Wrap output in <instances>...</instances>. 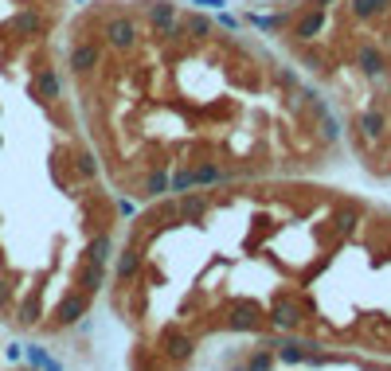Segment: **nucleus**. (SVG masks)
Instances as JSON below:
<instances>
[{"mask_svg": "<svg viewBox=\"0 0 391 371\" xmlns=\"http://www.w3.org/2000/svg\"><path fill=\"white\" fill-rule=\"evenodd\" d=\"M137 266H141L137 250H126V254L118 258V274H121V278H133V274H137Z\"/></svg>", "mask_w": 391, "mask_h": 371, "instance_id": "8", "label": "nucleus"}, {"mask_svg": "<svg viewBox=\"0 0 391 371\" xmlns=\"http://www.w3.org/2000/svg\"><path fill=\"white\" fill-rule=\"evenodd\" d=\"M387 4H391V0H352V16H356V20H372V16H380Z\"/></svg>", "mask_w": 391, "mask_h": 371, "instance_id": "6", "label": "nucleus"}, {"mask_svg": "<svg viewBox=\"0 0 391 371\" xmlns=\"http://www.w3.org/2000/svg\"><path fill=\"white\" fill-rule=\"evenodd\" d=\"M247 371H270V355H255V360L247 363Z\"/></svg>", "mask_w": 391, "mask_h": 371, "instance_id": "11", "label": "nucleus"}, {"mask_svg": "<svg viewBox=\"0 0 391 371\" xmlns=\"http://www.w3.org/2000/svg\"><path fill=\"white\" fill-rule=\"evenodd\" d=\"M356 63H360V71H364V75H372V78L387 75V59H383V51H375V43H360Z\"/></svg>", "mask_w": 391, "mask_h": 371, "instance_id": "4", "label": "nucleus"}, {"mask_svg": "<svg viewBox=\"0 0 391 371\" xmlns=\"http://www.w3.org/2000/svg\"><path fill=\"white\" fill-rule=\"evenodd\" d=\"M98 59H102V51H98V43L94 39H86V43H75V47H71V71H75V75H90L94 67H98Z\"/></svg>", "mask_w": 391, "mask_h": 371, "instance_id": "3", "label": "nucleus"}, {"mask_svg": "<svg viewBox=\"0 0 391 371\" xmlns=\"http://www.w3.org/2000/svg\"><path fill=\"white\" fill-rule=\"evenodd\" d=\"M164 188H169V176H164V172H157V176L145 180V195H161Z\"/></svg>", "mask_w": 391, "mask_h": 371, "instance_id": "9", "label": "nucleus"}, {"mask_svg": "<svg viewBox=\"0 0 391 371\" xmlns=\"http://www.w3.org/2000/svg\"><path fill=\"white\" fill-rule=\"evenodd\" d=\"M145 16H149V28L157 35H169L172 24H176V4L172 0H149L145 4Z\"/></svg>", "mask_w": 391, "mask_h": 371, "instance_id": "2", "label": "nucleus"}, {"mask_svg": "<svg viewBox=\"0 0 391 371\" xmlns=\"http://www.w3.org/2000/svg\"><path fill=\"white\" fill-rule=\"evenodd\" d=\"M192 188H196V176H192V172H176V176H172V192L184 195V192H192Z\"/></svg>", "mask_w": 391, "mask_h": 371, "instance_id": "10", "label": "nucleus"}, {"mask_svg": "<svg viewBox=\"0 0 391 371\" xmlns=\"http://www.w3.org/2000/svg\"><path fill=\"white\" fill-rule=\"evenodd\" d=\"M102 35H106V43H110V47L129 51L137 43V24L129 16H110V20H106V28H102Z\"/></svg>", "mask_w": 391, "mask_h": 371, "instance_id": "1", "label": "nucleus"}, {"mask_svg": "<svg viewBox=\"0 0 391 371\" xmlns=\"http://www.w3.org/2000/svg\"><path fill=\"white\" fill-rule=\"evenodd\" d=\"M332 0H313V8H329Z\"/></svg>", "mask_w": 391, "mask_h": 371, "instance_id": "12", "label": "nucleus"}, {"mask_svg": "<svg viewBox=\"0 0 391 371\" xmlns=\"http://www.w3.org/2000/svg\"><path fill=\"white\" fill-rule=\"evenodd\" d=\"M321 28H325V8H309L306 16L294 24V35H298V39H313Z\"/></svg>", "mask_w": 391, "mask_h": 371, "instance_id": "5", "label": "nucleus"}, {"mask_svg": "<svg viewBox=\"0 0 391 371\" xmlns=\"http://www.w3.org/2000/svg\"><path fill=\"white\" fill-rule=\"evenodd\" d=\"M204 207H207L204 195H188V192H184V200H180V211H184V219H200V215H204Z\"/></svg>", "mask_w": 391, "mask_h": 371, "instance_id": "7", "label": "nucleus"}]
</instances>
